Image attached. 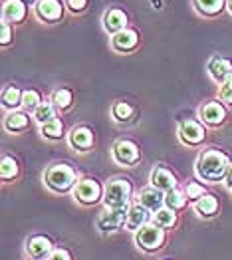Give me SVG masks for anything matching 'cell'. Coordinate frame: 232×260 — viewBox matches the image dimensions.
<instances>
[{"mask_svg": "<svg viewBox=\"0 0 232 260\" xmlns=\"http://www.w3.org/2000/svg\"><path fill=\"white\" fill-rule=\"evenodd\" d=\"M228 157L218 149H209V151H203L196 159V175L205 181H220L224 179L228 173Z\"/></svg>", "mask_w": 232, "mask_h": 260, "instance_id": "6da1fadb", "label": "cell"}, {"mask_svg": "<svg viewBox=\"0 0 232 260\" xmlns=\"http://www.w3.org/2000/svg\"><path fill=\"white\" fill-rule=\"evenodd\" d=\"M46 185L50 191L54 193H68L78 181H76V171L65 165V163H58V165H52L48 171H46Z\"/></svg>", "mask_w": 232, "mask_h": 260, "instance_id": "7a4b0ae2", "label": "cell"}, {"mask_svg": "<svg viewBox=\"0 0 232 260\" xmlns=\"http://www.w3.org/2000/svg\"><path fill=\"white\" fill-rule=\"evenodd\" d=\"M131 201V183L127 179H113L107 183L106 203L107 209H125Z\"/></svg>", "mask_w": 232, "mask_h": 260, "instance_id": "3957f363", "label": "cell"}, {"mask_svg": "<svg viewBox=\"0 0 232 260\" xmlns=\"http://www.w3.org/2000/svg\"><path fill=\"white\" fill-rule=\"evenodd\" d=\"M135 240H137V244L143 250L153 252V250H159L163 246V242H165V231L161 226H157V224H145V226H141L137 231Z\"/></svg>", "mask_w": 232, "mask_h": 260, "instance_id": "277c9868", "label": "cell"}, {"mask_svg": "<svg viewBox=\"0 0 232 260\" xmlns=\"http://www.w3.org/2000/svg\"><path fill=\"white\" fill-rule=\"evenodd\" d=\"M113 159L119 163V165H137L141 161V151L139 147L129 141V139H119L115 145H113Z\"/></svg>", "mask_w": 232, "mask_h": 260, "instance_id": "5b68a950", "label": "cell"}, {"mask_svg": "<svg viewBox=\"0 0 232 260\" xmlns=\"http://www.w3.org/2000/svg\"><path fill=\"white\" fill-rule=\"evenodd\" d=\"M102 197V185L95 179H82L76 185V199L82 205H95Z\"/></svg>", "mask_w": 232, "mask_h": 260, "instance_id": "8992f818", "label": "cell"}, {"mask_svg": "<svg viewBox=\"0 0 232 260\" xmlns=\"http://www.w3.org/2000/svg\"><path fill=\"white\" fill-rule=\"evenodd\" d=\"M179 135H181V141H183V143H187V145H198V143L205 141L207 131H205V127H203L198 121L187 119V121L181 123Z\"/></svg>", "mask_w": 232, "mask_h": 260, "instance_id": "52a82bcc", "label": "cell"}, {"mask_svg": "<svg viewBox=\"0 0 232 260\" xmlns=\"http://www.w3.org/2000/svg\"><path fill=\"white\" fill-rule=\"evenodd\" d=\"M36 14L42 22H58L63 14V6L60 0H38Z\"/></svg>", "mask_w": 232, "mask_h": 260, "instance_id": "ba28073f", "label": "cell"}, {"mask_svg": "<svg viewBox=\"0 0 232 260\" xmlns=\"http://www.w3.org/2000/svg\"><path fill=\"white\" fill-rule=\"evenodd\" d=\"M127 217H129V209L127 207L125 209H109L100 217L97 226H100V231H115L123 222H127Z\"/></svg>", "mask_w": 232, "mask_h": 260, "instance_id": "9c48e42d", "label": "cell"}, {"mask_svg": "<svg viewBox=\"0 0 232 260\" xmlns=\"http://www.w3.org/2000/svg\"><path fill=\"white\" fill-rule=\"evenodd\" d=\"M137 44H139V34L131 28H125L111 36V48L117 52H131L137 48Z\"/></svg>", "mask_w": 232, "mask_h": 260, "instance_id": "30bf717a", "label": "cell"}, {"mask_svg": "<svg viewBox=\"0 0 232 260\" xmlns=\"http://www.w3.org/2000/svg\"><path fill=\"white\" fill-rule=\"evenodd\" d=\"M201 117H203V121L207 125L218 127L226 119V109H224L222 104H218V102H209V104H205L201 108Z\"/></svg>", "mask_w": 232, "mask_h": 260, "instance_id": "8fae6325", "label": "cell"}, {"mask_svg": "<svg viewBox=\"0 0 232 260\" xmlns=\"http://www.w3.org/2000/svg\"><path fill=\"white\" fill-rule=\"evenodd\" d=\"M151 187H155V189H159V191H165V193H169L173 189H177V179H175V175L171 173L169 169H165V167H157L153 173H151Z\"/></svg>", "mask_w": 232, "mask_h": 260, "instance_id": "7c38bea8", "label": "cell"}, {"mask_svg": "<svg viewBox=\"0 0 232 260\" xmlns=\"http://www.w3.org/2000/svg\"><path fill=\"white\" fill-rule=\"evenodd\" d=\"M26 16V2L24 0H6L2 6V22H22Z\"/></svg>", "mask_w": 232, "mask_h": 260, "instance_id": "4fadbf2b", "label": "cell"}, {"mask_svg": "<svg viewBox=\"0 0 232 260\" xmlns=\"http://www.w3.org/2000/svg\"><path fill=\"white\" fill-rule=\"evenodd\" d=\"M70 145L76 151H87L93 147V133L87 127H76L70 131Z\"/></svg>", "mask_w": 232, "mask_h": 260, "instance_id": "5bb4252c", "label": "cell"}, {"mask_svg": "<svg viewBox=\"0 0 232 260\" xmlns=\"http://www.w3.org/2000/svg\"><path fill=\"white\" fill-rule=\"evenodd\" d=\"M104 28L109 34H117L127 28V14L121 8H111L104 16Z\"/></svg>", "mask_w": 232, "mask_h": 260, "instance_id": "9a60e30c", "label": "cell"}, {"mask_svg": "<svg viewBox=\"0 0 232 260\" xmlns=\"http://www.w3.org/2000/svg\"><path fill=\"white\" fill-rule=\"evenodd\" d=\"M163 203H165L163 191H159L155 187H147V189H143L139 193V205H143L149 211H159Z\"/></svg>", "mask_w": 232, "mask_h": 260, "instance_id": "2e32d148", "label": "cell"}, {"mask_svg": "<svg viewBox=\"0 0 232 260\" xmlns=\"http://www.w3.org/2000/svg\"><path fill=\"white\" fill-rule=\"evenodd\" d=\"M209 72H211V76L216 82H224L226 78L232 76V62L226 60V58L216 56V58H212L211 64H209Z\"/></svg>", "mask_w": 232, "mask_h": 260, "instance_id": "e0dca14e", "label": "cell"}, {"mask_svg": "<svg viewBox=\"0 0 232 260\" xmlns=\"http://www.w3.org/2000/svg\"><path fill=\"white\" fill-rule=\"evenodd\" d=\"M4 127L10 133H22V131H26L30 127V117L26 113H22V111H12L4 119Z\"/></svg>", "mask_w": 232, "mask_h": 260, "instance_id": "ac0fdd59", "label": "cell"}, {"mask_svg": "<svg viewBox=\"0 0 232 260\" xmlns=\"http://www.w3.org/2000/svg\"><path fill=\"white\" fill-rule=\"evenodd\" d=\"M26 250L34 258H44V256L52 254V242H50V239H46V237H32V239L28 240Z\"/></svg>", "mask_w": 232, "mask_h": 260, "instance_id": "d6986e66", "label": "cell"}, {"mask_svg": "<svg viewBox=\"0 0 232 260\" xmlns=\"http://www.w3.org/2000/svg\"><path fill=\"white\" fill-rule=\"evenodd\" d=\"M149 218V209H145L143 205H135L129 209V217H127V226L133 231H139L141 226H145Z\"/></svg>", "mask_w": 232, "mask_h": 260, "instance_id": "ffe728a7", "label": "cell"}, {"mask_svg": "<svg viewBox=\"0 0 232 260\" xmlns=\"http://www.w3.org/2000/svg\"><path fill=\"white\" fill-rule=\"evenodd\" d=\"M194 211H196L201 217H212V215L218 211V199L214 195H207V193H205V195L194 203Z\"/></svg>", "mask_w": 232, "mask_h": 260, "instance_id": "44dd1931", "label": "cell"}, {"mask_svg": "<svg viewBox=\"0 0 232 260\" xmlns=\"http://www.w3.org/2000/svg\"><path fill=\"white\" fill-rule=\"evenodd\" d=\"M196 2V8L198 12H203L205 16H216L222 12L226 0H194Z\"/></svg>", "mask_w": 232, "mask_h": 260, "instance_id": "7402d4cb", "label": "cell"}, {"mask_svg": "<svg viewBox=\"0 0 232 260\" xmlns=\"http://www.w3.org/2000/svg\"><path fill=\"white\" fill-rule=\"evenodd\" d=\"M155 224L157 226H161V229H169V226H173L175 222H177V215H175V211L173 209H159V211H155Z\"/></svg>", "mask_w": 232, "mask_h": 260, "instance_id": "603a6c76", "label": "cell"}, {"mask_svg": "<svg viewBox=\"0 0 232 260\" xmlns=\"http://www.w3.org/2000/svg\"><path fill=\"white\" fill-rule=\"evenodd\" d=\"M22 93L24 91H20L18 87H6L4 89V93H2V104H4V108H18V106H22Z\"/></svg>", "mask_w": 232, "mask_h": 260, "instance_id": "cb8c5ba5", "label": "cell"}, {"mask_svg": "<svg viewBox=\"0 0 232 260\" xmlns=\"http://www.w3.org/2000/svg\"><path fill=\"white\" fill-rule=\"evenodd\" d=\"M0 175H2V181H12V179H16V177H18V163H16L12 157L4 155V157H2Z\"/></svg>", "mask_w": 232, "mask_h": 260, "instance_id": "d4e9b609", "label": "cell"}, {"mask_svg": "<svg viewBox=\"0 0 232 260\" xmlns=\"http://www.w3.org/2000/svg\"><path fill=\"white\" fill-rule=\"evenodd\" d=\"M54 113H56V106L50 104V102H42L38 108L34 109V119L40 121L44 125V123H48V121L54 119Z\"/></svg>", "mask_w": 232, "mask_h": 260, "instance_id": "484cf974", "label": "cell"}, {"mask_svg": "<svg viewBox=\"0 0 232 260\" xmlns=\"http://www.w3.org/2000/svg\"><path fill=\"white\" fill-rule=\"evenodd\" d=\"M72 100H74V95H72V91L65 89V87H60V89H56V91L52 93V104L58 109H68L72 106Z\"/></svg>", "mask_w": 232, "mask_h": 260, "instance_id": "4316f807", "label": "cell"}, {"mask_svg": "<svg viewBox=\"0 0 232 260\" xmlns=\"http://www.w3.org/2000/svg\"><path fill=\"white\" fill-rule=\"evenodd\" d=\"M40 133H42L44 137H48V139H60L63 133L62 121L60 119H52V121L44 123L42 127H40Z\"/></svg>", "mask_w": 232, "mask_h": 260, "instance_id": "83f0119b", "label": "cell"}, {"mask_svg": "<svg viewBox=\"0 0 232 260\" xmlns=\"http://www.w3.org/2000/svg\"><path fill=\"white\" fill-rule=\"evenodd\" d=\"M111 113H113V117L117 119V121H127V119H131L133 117V108L129 106V104H125V102H117L115 106H113V109H111Z\"/></svg>", "mask_w": 232, "mask_h": 260, "instance_id": "f1b7e54d", "label": "cell"}, {"mask_svg": "<svg viewBox=\"0 0 232 260\" xmlns=\"http://www.w3.org/2000/svg\"><path fill=\"white\" fill-rule=\"evenodd\" d=\"M165 203H167V207H169V209L177 211V209H183V207H185L187 199H185V195H183L181 191L173 189V191H169V193L165 195Z\"/></svg>", "mask_w": 232, "mask_h": 260, "instance_id": "f546056e", "label": "cell"}, {"mask_svg": "<svg viewBox=\"0 0 232 260\" xmlns=\"http://www.w3.org/2000/svg\"><path fill=\"white\" fill-rule=\"evenodd\" d=\"M40 104H42V98H40V93L36 89H26L22 93V106L26 109H36Z\"/></svg>", "mask_w": 232, "mask_h": 260, "instance_id": "4dcf8cb0", "label": "cell"}, {"mask_svg": "<svg viewBox=\"0 0 232 260\" xmlns=\"http://www.w3.org/2000/svg\"><path fill=\"white\" fill-rule=\"evenodd\" d=\"M218 98H220V102H224V104H232V76L222 82L220 91H218Z\"/></svg>", "mask_w": 232, "mask_h": 260, "instance_id": "1f68e13d", "label": "cell"}, {"mask_svg": "<svg viewBox=\"0 0 232 260\" xmlns=\"http://www.w3.org/2000/svg\"><path fill=\"white\" fill-rule=\"evenodd\" d=\"M203 195H205L203 185H198V183H189V187H187V199H194V201H198Z\"/></svg>", "mask_w": 232, "mask_h": 260, "instance_id": "d6a6232c", "label": "cell"}, {"mask_svg": "<svg viewBox=\"0 0 232 260\" xmlns=\"http://www.w3.org/2000/svg\"><path fill=\"white\" fill-rule=\"evenodd\" d=\"M12 42V28L8 22H2V28H0V44L2 46H8Z\"/></svg>", "mask_w": 232, "mask_h": 260, "instance_id": "836d02e7", "label": "cell"}, {"mask_svg": "<svg viewBox=\"0 0 232 260\" xmlns=\"http://www.w3.org/2000/svg\"><path fill=\"white\" fill-rule=\"evenodd\" d=\"M68 6L72 12H84L87 8V0H68Z\"/></svg>", "mask_w": 232, "mask_h": 260, "instance_id": "e575fe53", "label": "cell"}, {"mask_svg": "<svg viewBox=\"0 0 232 260\" xmlns=\"http://www.w3.org/2000/svg\"><path fill=\"white\" fill-rule=\"evenodd\" d=\"M48 260H72V258H70V254H68L63 248H58V250H54V252L48 256Z\"/></svg>", "mask_w": 232, "mask_h": 260, "instance_id": "d590c367", "label": "cell"}, {"mask_svg": "<svg viewBox=\"0 0 232 260\" xmlns=\"http://www.w3.org/2000/svg\"><path fill=\"white\" fill-rule=\"evenodd\" d=\"M224 183H226L228 189H232V163H230V167H228V173L224 177Z\"/></svg>", "mask_w": 232, "mask_h": 260, "instance_id": "8d00e7d4", "label": "cell"}, {"mask_svg": "<svg viewBox=\"0 0 232 260\" xmlns=\"http://www.w3.org/2000/svg\"><path fill=\"white\" fill-rule=\"evenodd\" d=\"M26 4H34V2H38V0H24Z\"/></svg>", "mask_w": 232, "mask_h": 260, "instance_id": "74e56055", "label": "cell"}, {"mask_svg": "<svg viewBox=\"0 0 232 260\" xmlns=\"http://www.w3.org/2000/svg\"><path fill=\"white\" fill-rule=\"evenodd\" d=\"M228 10L232 12V0H228Z\"/></svg>", "mask_w": 232, "mask_h": 260, "instance_id": "f35d334b", "label": "cell"}]
</instances>
